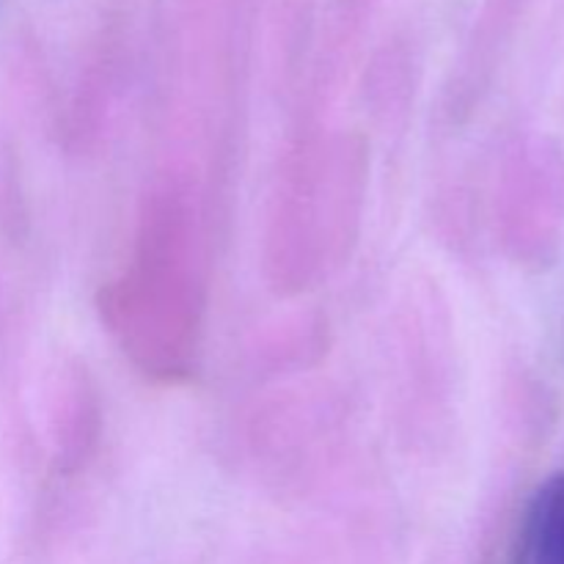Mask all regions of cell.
Wrapping results in <instances>:
<instances>
[{"mask_svg":"<svg viewBox=\"0 0 564 564\" xmlns=\"http://www.w3.org/2000/svg\"><path fill=\"white\" fill-rule=\"evenodd\" d=\"M518 564H564V474L545 479L529 501Z\"/></svg>","mask_w":564,"mask_h":564,"instance_id":"6da1fadb","label":"cell"}]
</instances>
